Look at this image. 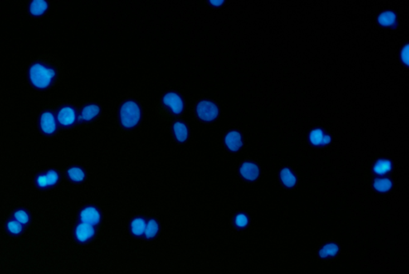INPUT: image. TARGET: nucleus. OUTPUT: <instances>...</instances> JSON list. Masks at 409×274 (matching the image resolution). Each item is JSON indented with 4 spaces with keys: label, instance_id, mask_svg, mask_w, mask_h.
<instances>
[{
    "label": "nucleus",
    "instance_id": "1",
    "mask_svg": "<svg viewBox=\"0 0 409 274\" xmlns=\"http://www.w3.org/2000/svg\"><path fill=\"white\" fill-rule=\"evenodd\" d=\"M115 112V120L119 127L128 131L137 129L144 119L145 101L142 93L135 89L127 91L118 103Z\"/></svg>",
    "mask_w": 409,
    "mask_h": 274
},
{
    "label": "nucleus",
    "instance_id": "2",
    "mask_svg": "<svg viewBox=\"0 0 409 274\" xmlns=\"http://www.w3.org/2000/svg\"><path fill=\"white\" fill-rule=\"evenodd\" d=\"M187 103L185 95L177 89H168L158 99L157 109L161 114L172 119H182L186 113Z\"/></svg>",
    "mask_w": 409,
    "mask_h": 274
},
{
    "label": "nucleus",
    "instance_id": "3",
    "mask_svg": "<svg viewBox=\"0 0 409 274\" xmlns=\"http://www.w3.org/2000/svg\"><path fill=\"white\" fill-rule=\"evenodd\" d=\"M191 112L196 120L206 125L217 122L221 115L218 103L207 97H201L196 99L193 103Z\"/></svg>",
    "mask_w": 409,
    "mask_h": 274
},
{
    "label": "nucleus",
    "instance_id": "4",
    "mask_svg": "<svg viewBox=\"0 0 409 274\" xmlns=\"http://www.w3.org/2000/svg\"><path fill=\"white\" fill-rule=\"evenodd\" d=\"M55 76V70L43 64H34L29 70V77L31 84L40 89L48 87Z\"/></svg>",
    "mask_w": 409,
    "mask_h": 274
},
{
    "label": "nucleus",
    "instance_id": "5",
    "mask_svg": "<svg viewBox=\"0 0 409 274\" xmlns=\"http://www.w3.org/2000/svg\"><path fill=\"white\" fill-rule=\"evenodd\" d=\"M342 253V246L337 240L333 238L324 240L320 243L317 250L318 258L328 262L337 260Z\"/></svg>",
    "mask_w": 409,
    "mask_h": 274
},
{
    "label": "nucleus",
    "instance_id": "6",
    "mask_svg": "<svg viewBox=\"0 0 409 274\" xmlns=\"http://www.w3.org/2000/svg\"><path fill=\"white\" fill-rule=\"evenodd\" d=\"M239 174L246 182L255 184L260 180V168L258 164L252 159L243 161L238 168Z\"/></svg>",
    "mask_w": 409,
    "mask_h": 274
},
{
    "label": "nucleus",
    "instance_id": "7",
    "mask_svg": "<svg viewBox=\"0 0 409 274\" xmlns=\"http://www.w3.org/2000/svg\"><path fill=\"white\" fill-rule=\"evenodd\" d=\"M278 179L280 187L286 191L295 190L299 184L298 175L289 167H284L280 169Z\"/></svg>",
    "mask_w": 409,
    "mask_h": 274
},
{
    "label": "nucleus",
    "instance_id": "8",
    "mask_svg": "<svg viewBox=\"0 0 409 274\" xmlns=\"http://www.w3.org/2000/svg\"><path fill=\"white\" fill-rule=\"evenodd\" d=\"M224 143L229 151L232 153L241 151L244 147V137L241 130L232 129L226 132L224 137Z\"/></svg>",
    "mask_w": 409,
    "mask_h": 274
},
{
    "label": "nucleus",
    "instance_id": "9",
    "mask_svg": "<svg viewBox=\"0 0 409 274\" xmlns=\"http://www.w3.org/2000/svg\"><path fill=\"white\" fill-rule=\"evenodd\" d=\"M104 114V108L98 102H90L86 104L81 109L79 115V120L84 122H91L99 119Z\"/></svg>",
    "mask_w": 409,
    "mask_h": 274
},
{
    "label": "nucleus",
    "instance_id": "10",
    "mask_svg": "<svg viewBox=\"0 0 409 274\" xmlns=\"http://www.w3.org/2000/svg\"><path fill=\"white\" fill-rule=\"evenodd\" d=\"M171 130L173 133V138L177 143L184 144L188 140L190 134L189 125L183 119H173L171 124Z\"/></svg>",
    "mask_w": 409,
    "mask_h": 274
},
{
    "label": "nucleus",
    "instance_id": "11",
    "mask_svg": "<svg viewBox=\"0 0 409 274\" xmlns=\"http://www.w3.org/2000/svg\"><path fill=\"white\" fill-rule=\"evenodd\" d=\"M393 169V163L389 158H379L373 163L372 167V175L377 177H386Z\"/></svg>",
    "mask_w": 409,
    "mask_h": 274
},
{
    "label": "nucleus",
    "instance_id": "12",
    "mask_svg": "<svg viewBox=\"0 0 409 274\" xmlns=\"http://www.w3.org/2000/svg\"><path fill=\"white\" fill-rule=\"evenodd\" d=\"M77 119L76 110L70 105L61 108L58 113V122L64 126H70L75 123Z\"/></svg>",
    "mask_w": 409,
    "mask_h": 274
},
{
    "label": "nucleus",
    "instance_id": "13",
    "mask_svg": "<svg viewBox=\"0 0 409 274\" xmlns=\"http://www.w3.org/2000/svg\"><path fill=\"white\" fill-rule=\"evenodd\" d=\"M100 213L94 207L89 206L84 209L80 213V219L83 223L88 224L90 226H95L100 222Z\"/></svg>",
    "mask_w": 409,
    "mask_h": 274
},
{
    "label": "nucleus",
    "instance_id": "14",
    "mask_svg": "<svg viewBox=\"0 0 409 274\" xmlns=\"http://www.w3.org/2000/svg\"><path fill=\"white\" fill-rule=\"evenodd\" d=\"M40 127L46 134H52L56 130V121L52 113L45 112L40 118Z\"/></svg>",
    "mask_w": 409,
    "mask_h": 274
},
{
    "label": "nucleus",
    "instance_id": "15",
    "mask_svg": "<svg viewBox=\"0 0 409 274\" xmlns=\"http://www.w3.org/2000/svg\"><path fill=\"white\" fill-rule=\"evenodd\" d=\"M393 186L392 179L387 177H377L372 182V188L379 193H389L393 188Z\"/></svg>",
    "mask_w": 409,
    "mask_h": 274
},
{
    "label": "nucleus",
    "instance_id": "16",
    "mask_svg": "<svg viewBox=\"0 0 409 274\" xmlns=\"http://www.w3.org/2000/svg\"><path fill=\"white\" fill-rule=\"evenodd\" d=\"M94 232L95 231H94L93 226L82 222V223L79 224L77 226L76 230H75V236H76L78 241H80V242H86V241L93 237Z\"/></svg>",
    "mask_w": 409,
    "mask_h": 274
},
{
    "label": "nucleus",
    "instance_id": "17",
    "mask_svg": "<svg viewBox=\"0 0 409 274\" xmlns=\"http://www.w3.org/2000/svg\"><path fill=\"white\" fill-rule=\"evenodd\" d=\"M59 181V174L54 169H50L46 174H42L38 177L36 183L40 188L52 187Z\"/></svg>",
    "mask_w": 409,
    "mask_h": 274
},
{
    "label": "nucleus",
    "instance_id": "18",
    "mask_svg": "<svg viewBox=\"0 0 409 274\" xmlns=\"http://www.w3.org/2000/svg\"><path fill=\"white\" fill-rule=\"evenodd\" d=\"M377 22L381 26H385V27H391V28H395L397 26V17L394 11H382L378 17H377Z\"/></svg>",
    "mask_w": 409,
    "mask_h": 274
},
{
    "label": "nucleus",
    "instance_id": "19",
    "mask_svg": "<svg viewBox=\"0 0 409 274\" xmlns=\"http://www.w3.org/2000/svg\"><path fill=\"white\" fill-rule=\"evenodd\" d=\"M48 7V3L44 0H35L30 4V12L34 16H42Z\"/></svg>",
    "mask_w": 409,
    "mask_h": 274
},
{
    "label": "nucleus",
    "instance_id": "20",
    "mask_svg": "<svg viewBox=\"0 0 409 274\" xmlns=\"http://www.w3.org/2000/svg\"><path fill=\"white\" fill-rule=\"evenodd\" d=\"M324 133L321 128H315L309 132V141L313 147H322V141L324 138Z\"/></svg>",
    "mask_w": 409,
    "mask_h": 274
},
{
    "label": "nucleus",
    "instance_id": "21",
    "mask_svg": "<svg viewBox=\"0 0 409 274\" xmlns=\"http://www.w3.org/2000/svg\"><path fill=\"white\" fill-rule=\"evenodd\" d=\"M234 226L240 230H245L250 226V217L245 212H239L234 217Z\"/></svg>",
    "mask_w": 409,
    "mask_h": 274
},
{
    "label": "nucleus",
    "instance_id": "22",
    "mask_svg": "<svg viewBox=\"0 0 409 274\" xmlns=\"http://www.w3.org/2000/svg\"><path fill=\"white\" fill-rule=\"evenodd\" d=\"M147 223L144 219L138 217L133 220L131 222V231L136 236H141L145 232Z\"/></svg>",
    "mask_w": 409,
    "mask_h": 274
},
{
    "label": "nucleus",
    "instance_id": "23",
    "mask_svg": "<svg viewBox=\"0 0 409 274\" xmlns=\"http://www.w3.org/2000/svg\"><path fill=\"white\" fill-rule=\"evenodd\" d=\"M67 174L69 178L73 182H81L85 178V173L79 167H72L68 169Z\"/></svg>",
    "mask_w": 409,
    "mask_h": 274
},
{
    "label": "nucleus",
    "instance_id": "24",
    "mask_svg": "<svg viewBox=\"0 0 409 274\" xmlns=\"http://www.w3.org/2000/svg\"><path fill=\"white\" fill-rule=\"evenodd\" d=\"M158 224L156 222L155 220H151L147 224L146 226V230H145V235L147 238H153L155 237L158 232Z\"/></svg>",
    "mask_w": 409,
    "mask_h": 274
},
{
    "label": "nucleus",
    "instance_id": "25",
    "mask_svg": "<svg viewBox=\"0 0 409 274\" xmlns=\"http://www.w3.org/2000/svg\"><path fill=\"white\" fill-rule=\"evenodd\" d=\"M7 228L12 234H20L22 231V225L17 221H10L7 222Z\"/></svg>",
    "mask_w": 409,
    "mask_h": 274
},
{
    "label": "nucleus",
    "instance_id": "26",
    "mask_svg": "<svg viewBox=\"0 0 409 274\" xmlns=\"http://www.w3.org/2000/svg\"><path fill=\"white\" fill-rule=\"evenodd\" d=\"M14 217L16 221L20 222L22 225H26L28 223L30 217H29L28 213H26V211L20 210V211H16V213H14Z\"/></svg>",
    "mask_w": 409,
    "mask_h": 274
},
{
    "label": "nucleus",
    "instance_id": "27",
    "mask_svg": "<svg viewBox=\"0 0 409 274\" xmlns=\"http://www.w3.org/2000/svg\"><path fill=\"white\" fill-rule=\"evenodd\" d=\"M409 45L406 44L404 47H403L402 51H401V60L404 62L405 65H408V55H409Z\"/></svg>",
    "mask_w": 409,
    "mask_h": 274
},
{
    "label": "nucleus",
    "instance_id": "28",
    "mask_svg": "<svg viewBox=\"0 0 409 274\" xmlns=\"http://www.w3.org/2000/svg\"><path fill=\"white\" fill-rule=\"evenodd\" d=\"M332 143V136L330 134H324L323 141H322V147H328Z\"/></svg>",
    "mask_w": 409,
    "mask_h": 274
},
{
    "label": "nucleus",
    "instance_id": "29",
    "mask_svg": "<svg viewBox=\"0 0 409 274\" xmlns=\"http://www.w3.org/2000/svg\"><path fill=\"white\" fill-rule=\"evenodd\" d=\"M210 4H211V6L213 7H220L222 3H224V1H220V0H215V1H210L209 2Z\"/></svg>",
    "mask_w": 409,
    "mask_h": 274
}]
</instances>
